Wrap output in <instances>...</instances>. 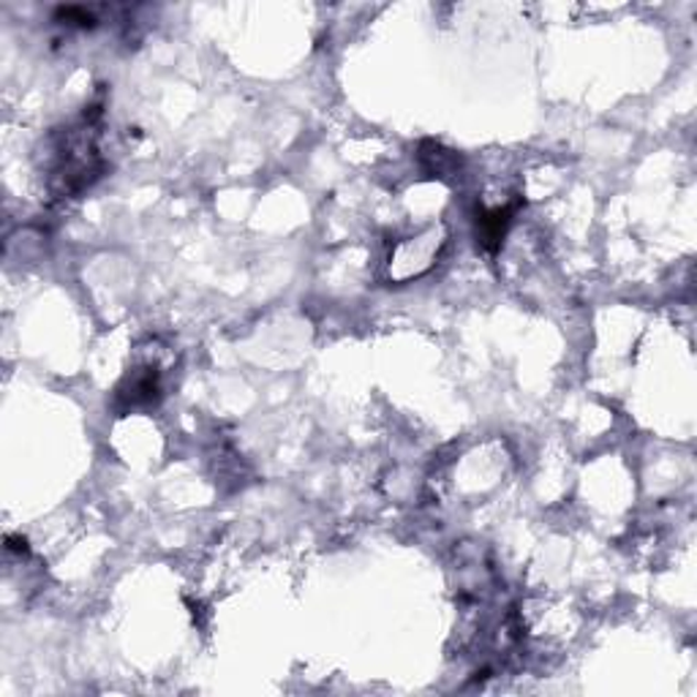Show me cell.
Masks as SVG:
<instances>
[{
    "label": "cell",
    "mask_w": 697,
    "mask_h": 697,
    "mask_svg": "<svg viewBox=\"0 0 697 697\" xmlns=\"http://www.w3.org/2000/svg\"><path fill=\"white\" fill-rule=\"evenodd\" d=\"M515 207H518V202H515V205H504V207L502 205L482 207V211L478 213V240L482 248L496 251V248L502 246L504 235H507L510 221H513Z\"/></svg>",
    "instance_id": "3"
},
{
    "label": "cell",
    "mask_w": 697,
    "mask_h": 697,
    "mask_svg": "<svg viewBox=\"0 0 697 697\" xmlns=\"http://www.w3.org/2000/svg\"><path fill=\"white\" fill-rule=\"evenodd\" d=\"M159 395H161L159 365H144V368L129 371V376L120 382L115 398H118V406H124V409H137V406L156 404Z\"/></svg>",
    "instance_id": "2"
},
{
    "label": "cell",
    "mask_w": 697,
    "mask_h": 697,
    "mask_svg": "<svg viewBox=\"0 0 697 697\" xmlns=\"http://www.w3.org/2000/svg\"><path fill=\"white\" fill-rule=\"evenodd\" d=\"M98 118H101V109H85L77 124L52 139L50 185L57 196L83 194L101 178L104 159L98 153Z\"/></svg>",
    "instance_id": "1"
}]
</instances>
